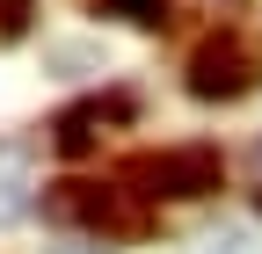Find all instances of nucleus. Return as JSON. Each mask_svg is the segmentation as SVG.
I'll return each mask as SVG.
<instances>
[{"label": "nucleus", "mask_w": 262, "mask_h": 254, "mask_svg": "<svg viewBox=\"0 0 262 254\" xmlns=\"http://www.w3.org/2000/svg\"><path fill=\"white\" fill-rule=\"evenodd\" d=\"M189 94L196 102H241V94L255 87V58L233 44V37H211V44H196L189 51Z\"/></svg>", "instance_id": "7ed1b4c3"}, {"label": "nucleus", "mask_w": 262, "mask_h": 254, "mask_svg": "<svg viewBox=\"0 0 262 254\" xmlns=\"http://www.w3.org/2000/svg\"><path fill=\"white\" fill-rule=\"evenodd\" d=\"M44 218L58 225H88L95 240H131L146 233V204L117 182H51L44 189Z\"/></svg>", "instance_id": "f257e3e1"}, {"label": "nucleus", "mask_w": 262, "mask_h": 254, "mask_svg": "<svg viewBox=\"0 0 262 254\" xmlns=\"http://www.w3.org/2000/svg\"><path fill=\"white\" fill-rule=\"evenodd\" d=\"M131 174H139V182H153L146 196L196 204V196H211V189L226 182V160H219V145H168V153H146Z\"/></svg>", "instance_id": "f03ea898"}, {"label": "nucleus", "mask_w": 262, "mask_h": 254, "mask_svg": "<svg viewBox=\"0 0 262 254\" xmlns=\"http://www.w3.org/2000/svg\"><path fill=\"white\" fill-rule=\"evenodd\" d=\"M29 15H37L29 0H0V44H15L22 29H29Z\"/></svg>", "instance_id": "0eeeda50"}, {"label": "nucleus", "mask_w": 262, "mask_h": 254, "mask_svg": "<svg viewBox=\"0 0 262 254\" xmlns=\"http://www.w3.org/2000/svg\"><path fill=\"white\" fill-rule=\"evenodd\" d=\"M37 211V153L22 138H0V225H22Z\"/></svg>", "instance_id": "39448f33"}, {"label": "nucleus", "mask_w": 262, "mask_h": 254, "mask_svg": "<svg viewBox=\"0 0 262 254\" xmlns=\"http://www.w3.org/2000/svg\"><path fill=\"white\" fill-rule=\"evenodd\" d=\"M124 116H131V94H88V102H73V109L51 116V153L88 160V153L102 145V131H110V123H124Z\"/></svg>", "instance_id": "20e7f679"}, {"label": "nucleus", "mask_w": 262, "mask_h": 254, "mask_svg": "<svg viewBox=\"0 0 262 254\" xmlns=\"http://www.w3.org/2000/svg\"><path fill=\"white\" fill-rule=\"evenodd\" d=\"M102 8L117 22H131V29H160V22H168V0H102Z\"/></svg>", "instance_id": "423d86ee"}, {"label": "nucleus", "mask_w": 262, "mask_h": 254, "mask_svg": "<svg viewBox=\"0 0 262 254\" xmlns=\"http://www.w3.org/2000/svg\"><path fill=\"white\" fill-rule=\"evenodd\" d=\"M44 254H110L102 240H73V247H44Z\"/></svg>", "instance_id": "6e6552de"}]
</instances>
